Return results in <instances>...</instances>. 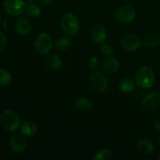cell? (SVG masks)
Returning a JSON list of instances; mask_svg holds the SVG:
<instances>
[{
    "label": "cell",
    "instance_id": "6da1fadb",
    "mask_svg": "<svg viewBox=\"0 0 160 160\" xmlns=\"http://www.w3.org/2000/svg\"><path fill=\"white\" fill-rule=\"evenodd\" d=\"M135 80L138 87L143 89L150 88L155 83L154 72L148 67H141L136 73Z\"/></svg>",
    "mask_w": 160,
    "mask_h": 160
},
{
    "label": "cell",
    "instance_id": "7a4b0ae2",
    "mask_svg": "<svg viewBox=\"0 0 160 160\" xmlns=\"http://www.w3.org/2000/svg\"><path fill=\"white\" fill-rule=\"evenodd\" d=\"M0 123L5 130L8 131H15L20 128V118L18 113L13 110L8 109L1 116Z\"/></svg>",
    "mask_w": 160,
    "mask_h": 160
},
{
    "label": "cell",
    "instance_id": "3957f363",
    "mask_svg": "<svg viewBox=\"0 0 160 160\" xmlns=\"http://www.w3.org/2000/svg\"><path fill=\"white\" fill-rule=\"evenodd\" d=\"M61 28L65 34L74 36L78 34L80 28V22L78 17L72 13H67L61 19Z\"/></svg>",
    "mask_w": 160,
    "mask_h": 160
},
{
    "label": "cell",
    "instance_id": "277c9868",
    "mask_svg": "<svg viewBox=\"0 0 160 160\" xmlns=\"http://www.w3.org/2000/svg\"><path fill=\"white\" fill-rule=\"evenodd\" d=\"M89 85L94 92L101 93L107 88L108 79L102 73L95 72L89 78Z\"/></svg>",
    "mask_w": 160,
    "mask_h": 160
},
{
    "label": "cell",
    "instance_id": "5b68a950",
    "mask_svg": "<svg viewBox=\"0 0 160 160\" xmlns=\"http://www.w3.org/2000/svg\"><path fill=\"white\" fill-rule=\"evenodd\" d=\"M53 41L51 36L47 33H41L34 42V47L40 54H47L52 50Z\"/></svg>",
    "mask_w": 160,
    "mask_h": 160
},
{
    "label": "cell",
    "instance_id": "8992f818",
    "mask_svg": "<svg viewBox=\"0 0 160 160\" xmlns=\"http://www.w3.org/2000/svg\"><path fill=\"white\" fill-rule=\"evenodd\" d=\"M4 9L11 16H20L24 12L26 4L23 0H6Z\"/></svg>",
    "mask_w": 160,
    "mask_h": 160
},
{
    "label": "cell",
    "instance_id": "52a82bcc",
    "mask_svg": "<svg viewBox=\"0 0 160 160\" xmlns=\"http://www.w3.org/2000/svg\"><path fill=\"white\" fill-rule=\"evenodd\" d=\"M115 17L121 23H128L135 18L136 12L131 6H123L117 9Z\"/></svg>",
    "mask_w": 160,
    "mask_h": 160
},
{
    "label": "cell",
    "instance_id": "ba28073f",
    "mask_svg": "<svg viewBox=\"0 0 160 160\" xmlns=\"http://www.w3.org/2000/svg\"><path fill=\"white\" fill-rule=\"evenodd\" d=\"M122 47L130 52H134L138 49L142 45V40L135 34H127L121 39Z\"/></svg>",
    "mask_w": 160,
    "mask_h": 160
},
{
    "label": "cell",
    "instance_id": "9c48e42d",
    "mask_svg": "<svg viewBox=\"0 0 160 160\" xmlns=\"http://www.w3.org/2000/svg\"><path fill=\"white\" fill-rule=\"evenodd\" d=\"M160 105V95L156 91H152L144 98L142 101V106L146 110H154Z\"/></svg>",
    "mask_w": 160,
    "mask_h": 160
},
{
    "label": "cell",
    "instance_id": "30bf717a",
    "mask_svg": "<svg viewBox=\"0 0 160 160\" xmlns=\"http://www.w3.org/2000/svg\"><path fill=\"white\" fill-rule=\"evenodd\" d=\"M91 36L96 44H102L106 39V30L102 23H94L91 28Z\"/></svg>",
    "mask_w": 160,
    "mask_h": 160
},
{
    "label": "cell",
    "instance_id": "8fae6325",
    "mask_svg": "<svg viewBox=\"0 0 160 160\" xmlns=\"http://www.w3.org/2000/svg\"><path fill=\"white\" fill-rule=\"evenodd\" d=\"M9 145L14 152L20 153L25 149L27 140L23 134H15L9 139Z\"/></svg>",
    "mask_w": 160,
    "mask_h": 160
},
{
    "label": "cell",
    "instance_id": "7c38bea8",
    "mask_svg": "<svg viewBox=\"0 0 160 160\" xmlns=\"http://www.w3.org/2000/svg\"><path fill=\"white\" fill-rule=\"evenodd\" d=\"M119 67H120L119 61L112 57H109L105 59L102 64V68L103 71L106 73H109V74L116 73L119 69Z\"/></svg>",
    "mask_w": 160,
    "mask_h": 160
},
{
    "label": "cell",
    "instance_id": "4fadbf2b",
    "mask_svg": "<svg viewBox=\"0 0 160 160\" xmlns=\"http://www.w3.org/2000/svg\"><path fill=\"white\" fill-rule=\"evenodd\" d=\"M137 148L139 152L144 155L151 154L155 149L152 142L147 138L140 139L137 143Z\"/></svg>",
    "mask_w": 160,
    "mask_h": 160
},
{
    "label": "cell",
    "instance_id": "5bb4252c",
    "mask_svg": "<svg viewBox=\"0 0 160 160\" xmlns=\"http://www.w3.org/2000/svg\"><path fill=\"white\" fill-rule=\"evenodd\" d=\"M20 132L25 137H33L38 132V126L32 121H26L22 124Z\"/></svg>",
    "mask_w": 160,
    "mask_h": 160
},
{
    "label": "cell",
    "instance_id": "9a60e30c",
    "mask_svg": "<svg viewBox=\"0 0 160 160\" xmlns=\"http://www.w3.org/2000/svg\"><path fill=\"white\" fill-rule=\"evenodd\" d=\"M45 65L50 70H57L62 66V59L56 55H49L45 58Z\"/></svg>",
    "mask_w": 160,
    "mask_h": 160
},
{
    "label": "cell",
    "instance_id": "2e32d148",
    "mask_svg": "<svg viewBox=\"0 0 160 160\" xmlns=\"http://www.w3.org/2000/svg\"><path fill=\"white\" fill-rule=\"evenodd\" d=\"M119 90L124 94H129L135 89V84L129 78H123L119 82Z\"/></svg>",
    "mask_w": 160,
    "mask_h": 160
},
{
    "label": "cell",
    "instance_id": "e0dca14e",
    "mask_svg": "<svg viewBox=\"0 0 160 160\" xmlns=\"http://www.w3.org/2000/svg\"><path fill=\"white\" fill-rule=\"evenodd\" d=\"M31 30V25L26 19L21 18L17 22L16 24V31L18 34L21 35H27L29 34Z\"/></svg>",
    "mask_w": 160,
    "mask_h": 160
},
{
    "label": "cell",
    "instance_id": "ac0fdd59",
    "mask_svg": "<svg viewBox=\"0 0 160 160\" xmlns=\"http://www.w3.org/2000/svg\"><path fill=\"white\" fill-rule=\"evenodd\" d=\"M75 109L79 112H88L92 108V104L91 101L88 98H82L77 100L74 104Z\"/></svg>",
    "mask_w": 160,
    "mask_h": 160
},
{
    "label": "cell",
    "instance_id": "d6986e66",
    "mask_svg": "<svg viewBox=\"0 0 160 160\" xmlns=\"http://www.w3.org/2000/svg\"><path fill=\"white\" fill-rule=\"evenodd\" d=\"M27 14L29 15L30 17H33V18H36V17H38L41 15V8L37 3L35 2H28V6H26V9H25Z\"/></svg>",
    "mask_w": 160,
    "mask_h": 160
},
{
    "label": "cell",
    "instance_id": "ffe728a7",
    "mask_svg": "<svg viewBox=\"0 0 160 160\" xmlns=\"http://www.w3.org/2000/svg\"><path fill=\"white\" fill-rule=\"evenodd\" d=\"M12 81V76L10 73L6 69H0V86L6 87L9 85Z\"/></svg>",
    "mask_w": 160,
    "mask_h": 160
},
{
    "label": "cell",
    "instance_id": "44dd1931",
    "mask_svg": "<svg viewBox=\"0 0 160 160\" xmlns=\"http://www.w3.org/2000/svg\"><path fill=\"white\" fill-rule=\"evenodd\" d=\"M71 40H70L69 38L62 37L57 39V41H56V47L58 48V49L62 51V50L67 49V48L71 45Z\"/></svg>",
    "mask_w": 160,
    "mask_h": 160
},
{
    "label": "cell",
    "instance_id": "7402d4cb",
    "mask_svg": "<svg viewBox=\"0 0 160 160\" xmlns=\"http://www.w3.org/2000/svg\"><path fill=\"white\" fill-rule=\"evenodd\" d=\"M112 159V155L109 150L108 149H102L94 157L95 160H110Z\"/></svg>",
    "mask_w": 160,
    "mask_h": 160
},
{
    "label": "cell",
    "instance_id": "603a6c76",
    "mask_svg": "<svg viewBox=\"0 0 160 160\" xmlns=\"http://www.w3.org/2000/svg\"><path fill=\"white\" fill-rule=\"evenodd\" d=\"M159 44V39L157 37H155V36H150V37L147 38L145 42V46L149 48V49H153V48H156Z\"/></svg>",
    "mask_w": 160,
    "mask_h": 160
},
{
    "label": "cell",
    "instance_id": "cb8c5ba5",
    "mask_svg": "<svg viewBox=\"0 0 160 160\" xmlns=\"http://www.w3.org/2000/svg\"><path fill=\"white\" fill-rule=\"evenodd\" d=\"M99 65V59L97 56H92L88 62V67L91 70H95Z\"/></svg>",
    "mask_w": 160,
    "mask_h": 160
},
{
    "label": "cell",
    "instance_id": "d4e9b609",
    "mask_svg": "<svg viewBox=\"0 0 160 160\" xmlns=\"http://www.w3.org/2000/svg\"><path fill=\"white\" fill-rule=\"evenodd\" d=\"M101 51L105 56H110L114 52V49L112 46L108 45V44H105L101 46Z\"/></svg>",
    "mask_w": 160,
    "mask_h": 160
},
{
    "label": "cell",
    "instance_id": "484cf974",
    "mask_svg": "<svg viewBox=\"0 0 160 160\" xmlns=\"http://www.w3.org/2000/svg\"><path fill=\"white\" fill-rule=\"evenodd\" d=\"M6 46V37L2 32L0 31V52L4 50Z\"/></svg>",
    "mask_w": 160,
    "mask_h": 160
},
{
    "label": "cell",
    "instance_id": "4316f807",
    "mask_svg": "<svg viewBox=\"0 0 160 160\" xmlns=\"http://www.w3.org/2000/svg\"><path fill=\"white\" fill-rule=\"evenodd\" d=\"M155 127H156V131L160 132V117L156 120V123H155Z\"/></svg>",
    "mask_w": 160,
    "mask_h": 160
},
{
    "label": "cell",
    "instance_id": "83f0119b",
    "mask_svg": "<svg viewBox=\"0 0 160 160\" xmlns=\"http://www.w3.org/2000/svg\"><path fill=\"white\" fill-rule=\"evenodd\" d=\"M42 2H43L44 3H45V4H46V5H51L52 3L53 2H54V0H42Z\"/></svg>",
    "mask_w": 160,
    "mask_h": 160
},
{
    "label": "cell",
    "instance_id": "f1b7e54d",
    "mask_svg": "<svg viewBox=\"0 0 160 160\" xmlns=\"http://www.w3.org/2000/svg\"><path fill=\"white\" fill-rule=\"evenodd\" d=\"M3 28H4V29H6V20L3 22Z\"/></svg>",
    "mask_w": 160,
    "mask_h": 160
},
{
    "label": "cell",
    "instance_id": "f546056e",
    "mask_svg": "<svg viewBox=\"0 0 160 160\" xmlns=\"http://www.w3.org/2000/svg\"><path fill=\"white\" fill-rule=\"evenodd\" d=\"M158 159H159L160 160V154H159V158H158Z\"/></svg>",
    "mask_w": 160,
    "mask_h": 160
},
{
    "label": "cell",
    "instance_id": "4dcf8cb0",
    "mask_svg": "<svg viewBox=\"0 0 160 160\" xmlns=\"http://www.w3.org/2000/svg\"><path fill=\"white\" fill-rule=\"evenodd\" d=\"M0 25H1V20H0Z\"/></svg>",
    "mask_w": 160,
    "mask_h": 160
}]
</instances>
